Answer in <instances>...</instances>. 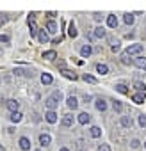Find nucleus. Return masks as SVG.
Instances as JSON below:
<instances>
[{
	"label": "nucleus",
	"mask_w": 146,
	"mask_h": 151,
	"mask_svg": "<svg viewBox=\"0 0 146 151\" xmlns=\"http://www.w3.org/2000/svg\"><path fill=\"white\" fill-rule=\"evenodd\" d=\"M66 105H68L69 109H73V110H75V109L79 107V100H77L75 96H73V94H71V96H68V100H66Z\"/></svg>",
	"instance_id": "4"
},
{
	"label": "nucleus",
	"mask_w": 146,
	"mask_h": 151,
	"mask_svg": "<svg viewBox=\"0 0 146 151\" xmlns=\"http://www.w3.org/2000/svg\"><path fill=\"white\" fill-rule=\"evenodd\" d=\"M89 121H91V116H89L87 112H80V114H79V123H80V124H87Z\"/></svg>",
	"instance_id": "9"
},
{
	"label": "nucleus",
	"mask_w": 146,
	"mask_h": 151,
	"mask_svg": "<svg viewBox=\"0 0 146 151\" xmlns=\"http://www.w3.org/2000/svg\"><path fill=\"white\" fill-rule=\"evenodd\" d=\"M96 71H98L100 75H107V73H109V66H107V64H96Z\"/></svg>",
	"instance_id": "24"
},
{
	"label": "nucleus",
	"mask_w": 146,
	"mask_h": 151,
	"mask_svg": "<svg viewBox=\"0 0 146 151\" xmlns=\"http://www.w3.org/2000/svg\"><path fill=\"white\" fill-rule=\"evenodd\" d=\"M46 30H48L50 34H55V32H57V23H55L53 20H48V22H46Z\"/></svg>",
	"instance_id": "14"
},
{
	"label": "nucleus",
	"mask_w": 146,
	"mask_h": 151,
	"mask_svg": "<svg viewBox=\"0 0 146 151\" xmlns=\"http://www.w3.org/2000/svg\"><path fill=\"white\" fill-rule=\"evenodd\" d=\"M84 101H86V103H87V101H91V96H89V94H86V96H84Z\"/></svg>",
	"instance_id": "41"
},
{
	"label": "nucleus",
	"mask_w": 146,
	"mask_h": 151,
	"mask_svg": "<svg viewBox=\"0 0 146 151\" xmlns=\"http://www.w3.org/2000/svg\"><path fill=\"white\" fill-rule=\"evenodd\" d=\"M95 37L103 39V37H105V29H103V27H96V29H95Z\"/></svg>",
	"instance_id": "23"
},
{
	"label": "nucleus",
	"mask_w": 146,
	"mask_h": 151,
	"mask_svg": "<svg viewBox=\"0 0 146 151\" xmlns=\"http://www.w3.org/2000/svg\"><path fill=\"white\" fill-rule=\"evenodd\" d=\"M52 98H53V100H55V101L59 103V101H61V98H62V94H61V91H53V94H52Z\"/></svg>",
	"instance_id": "33"
},
{
	"label": "nucleus",
	"mask_w": 146,
	"mask_h": 151,
	"mask_svg": "<svg viewBox=\"0 0 146 151\" xmlns=\"http://www.w3.org/2000/svg\"><path fill=\"white\" fill-rule=\"evenodd\" d=\"M116 91L121 93V94H128V89H126L125 84H118V86H116Z\"/></svg>",
	"instance_id": "29"
},
{
	"label": "nucleus",
	"mask_w": 146,
	"mask_h": 151,
	"mask_svg": "<svg viewBox=\"0 0 146 151\" xmlns=\"http://www.w3.org/2000/svg\"><path fill=\"white\" fill-rule=\"evenodd\" d=\"M139 124H141L142 128L146 126V116H144V114H141V116H139Z\"/></svg>",
	"instance_id": "34"
},
{
	"label": "nucleus",
	"mask_w": 146,
	"mask_h": 151,
	"mask_svg": "<svg viewBox=\"0 0 146 151\" xmlns=\"http://www.w3.org/2000/svg\"><path fill=\"white\" fill-rule=\"evenodd\" d=\"M134 22H135V18H134V14H132V13L125 14V23H126V25H134Z\"/></svg>",
	"instance_id": "28"
},
{
	"label": "nucleus",
	"mask_w": 146,
	"mask_h": 151,
	"mask_svg": "<svg viewBox=\"0 0 146 151\" xmlns=\"http://www.w3.org/2000/svg\"><path fill=\"white\" fill-rule=\"evenodd\" d=\"M93 53V48H91V45H84L82 48H80V55L82 57H89Z\"/></svg>",
	"instance_id": "15"
},
{
	"label": "nucleus",
	"mask_w": 146,
	"mask_h": 151,
	"mask_svg": "<svg viewBox=\"0 0 146 151\" xmlns=\"http://www.w3.org/2000/svg\"><path fill=\"white\" fill-rule=\"evenodd\" d=\"M43 59H46V60H53V59H57V52H55V50H48V52L43 53Z\"/></svg>",
	"instance_id": "20"
},
{
	"label": "nucleus",
	"mask_w": 146,
	"mask_h": 151,
	"mask_svg": "<svg viewBox=\"0 0 146 151\" xmlns=\"http://www.w3.org/2000/svg\"><path fill=\"white\" fill-rule=\"evenodd\" d=\"M112 107H114V110H116V112H121V110H123V103H121V101H118V100L112 103Z\"/></svg>",
	"instance_id": "31"
},
{
	"label": "nucleus",
	"mask_w": 146,
	"mask_h": 151,
	"mask_svg": "<svg viewBox=\"0 0 146 151\" xmlns=\"http://www.w3.org/2000/svg\"><path fill=\"white\" fill-rule=\"evenodd\" d=\"M98 151H111V146L109 144H100L98 146Z\"/></svg>",
	"instance_id": "35"
},
{
	"label": "nucleus",
	"mask_w": 146,
	"mask_h": 151,
	"mask_svg": "<svg viewBox=\"0 0 146 151\" xmlns=\"http://www.w3.org/2000/svg\"><path fill=\"white\" fill-rule=\"evenodd\" d=\"M130 146H132V147H134V149H137V147H139V146H141V142H139V140H137V139H134V140H132V142H130Z\"/></svg>",
	"instance_id": "36"
},
{
	"label": "nucleus",
	"mask_w": 146,
	"mask_h": 151,
	"mask_svg": "<svg viewBox=\"0 0 146 151\" xmlns=\"http://www.w3.org/2000/svg\"><path fill=\"white\" fill-rule=\"evenodd\" d=\"M22 119H23V116H22L20 112H13V114H11V121H13V123H20Z\"/></svg>",
	"instance_id": "27"
},
{
	"label": "nucleus",
	"mask_w": 146,
	"mask_h": 151,
	"mask_svg": "<svg viewBox=\"0 0 146 151\" xmlns=\"http://www.w3.org/2000/svg\"><path fill=\"white\" fill-rule=\"evenodd\" d=\"M121 62H123L125 66H128V64L132 62V59H128V55H126V53H121Z\"/></svg>",
	"instance_id": "32"
},
{
	"label": "nucleus",
	"mask_w": 146,
	"mask_h": 151,
	"mask_svg": "<svg viewBox=\"0 0 146 151\" xmlns=\"http://www.w3.org/2000/svg\"><path fill=\"white\" fill-rule=\"evenodd\" d=\"M41 82H43V86H50V84L53 82L52 75H50V73H43V75H41Z\"/></svg>",
	"instance_id": "12"
},
{
	"label": "nucleus",
	"mask_w": 146,
	"mask_h": 151,
	"mask_svg": "<svg viewBox=\"0 0 146 151\" xmlns=\"http://www.w3.org/2000/svg\"><path fill=\"white\" fill-rule=\"evenodd\" d=\"M89 133H91V137H93V139H98V137L102 135V130H100L98 126H91V130H89Z\"/></svg>",
	"instance_id": "25"
},
{
	"label": "nucleus",
	"mask_w": 146,
	"mask_h": 151,
	"mask_svg": "<svg viewBox=\"0 0 146 151\" xmlns=\"http://www.w3.org/2000/svg\"><path fill=\"white\" fill-rule=\"evenodd\" d=\"M107 25H109L111 29H116V27H118V18H116L114 14H109V16H107Z\"/></svg>",
	"instance_id": "13"
},
{
	"label": "nucleus",
	"mask_w": 146,
	"mask_h": 151,
	"mask_svg": "<svg viewBox=\"0 0 146 151\" xmlns=\"http://www.w3.org/2000/svg\"><path fill=\"white\" fill-rule=\"evenodd\" d=\"M45 117H46V121H48L50 124L57 123V114H55V112H52V110H48V112L45 114Z\"/></svg>",
	"instance_id": "16"
},
{
	"label": "nucleus",
	"mask_w": 146,
	"mask_h": 151,
	"mask_svg": "<svg viewBox=\"0 0 146 151\" xmlns=\"http://www.w3.org/2000/svg\"><path fill=\"white\" fill-rule=\"evenodd\" d=\"M119 123H121L123 128H132V124H134V121H132L130 116H123V117L119 119Z\"/></svg>",
	"instance_id": "6"
},
{
	"label": "nucleus",
	"mask_w": 146,
	"mask_h": 151,
	"mask_svg": "<svg viewBox=\"0 0 146 151\" xmlns=\"http://www.w3.org/2000/svg\"><path fill=\"white\" fill-rule=\"evenodd\" d=\"M62 77L68 78V80H77V78H79L77 75L73 73V71H69V69H62Z\"/></svg>",
	"instance_id": "11"
},
{
	"label": "nucleus",
	"mask_w": 146,
	"mask_h": 151,
	"mask_svg": "<svg viewBox=\"0 0 146 151\" xmlns=\"http://www.w3.org/2000/svg\"><path fill=\"white\" fill-rule=\"evenodd\" d=\"M7 109L11 110V112H18V107H20V101H16V100H7Z\"/></svg>",
	"instance_id": "7"
},
{
	"label": "nucleus",
	"mask_w": 146,
	"mask_h": 151,
	"mask_svg": "<svg viewBox=\"0 0 146 151\" xmlns=\"http://www.w3.org/2000/svg\"><path fill=\"white\" fill-rule=\"evenodd\" d=\"M0 41H2V43H9V36H0Z\"/></svg>",
	"instance_id": "38"
},
{
	"label": "nucleus",
	"mask_w": 146,
	"mask_h": 151,
	"mask_svg": "<svg viewBox=\"0 0 146 151\" xmlns=\"http://www.w3.org/2000/svg\"><path fill=\"white\" fill-rule=\"evenodd\" d=\"M82 78H84V82H89V84H96V78H95V77H91V75H87V73L84 75Z\"/></svg>",
	"instance_id": "30"
},
{
	"label": "nucleus",
	"mask_w": 146,
	"mask_h": 151,
	"mask_svg": "<svg viewBox=\"0 0 146 151\" xmlns=\"http://www.w3.org/2000/svg\"><path fill=\"white\" fill-rule=\"evenodd\" d=\"M144 100H146V93H135V94H132V101L137 103V105L144 103Z\"/></svg>",
	"instance_id": "3"
},
{
	"label": "nucleus",
	"mask_w": 146,
	"mask_h": 151,
	"mask_svg": "<svg viewBox=\"0 0 146 151\" xmlns=\"http://www.w3.org/2000/svg\"><path fill=\"white\" fill-rule=\"evenodd\" d=\"M59 151H69V149H68V147H61Z\"/></svg>",
	"instance_id": "42"
},
{
	"label": "nucleus",
	"mask_w": 146,
	"mask_h": 151,
	"mask_svg": "<svg viewBox=\"0 0 146 151\" xmlns=\"http://www.w3.org/2000/svg\"><path fill=\"white\" fill-rule=\"evenodd\" d=\"M141 52H142V45H132V46H128V48H126V52H125V53L130 57V55H137V53H141Z\"/></svg>",
	"instance_id": "1"
},
{
	"label": "nucleus",
	"mask_w": 146,
	"mask_h": 151,
	"mask_svg": "<svg viewBox=\"0 0 146 151\" xmlns=\"http://www.w3.org/2000/svg\"><path fill=\"white\" fill-rule=\"evenodd\" d=\"M96 109H98L100 112H105V110H107V103H105L103 98H98V100H96Z\"/></svg>",
	"instance_id": "21"
},
{
	"label": "nucleus",
	"mask_w": 146,
	"mask_h": 151,
	"mask_svg": "<svg viewBox=\"0 0 146 151\" xmlns=\"http://www.w3.org/2000/svg\"><path fill=\"white\" fill-rule=\"evenodd\" d=\"M102 18H103V16H102L100 13H95V20H96V22H102Z\"/></svg>",
	"instance_id": "39"
},
{
	"label": "nucleus",
	"mask_w": 146,
	"mask_h": 151,
	"mask_svg": "<svg viewBox=\"0 0 146 151\" xmlns=\"http://www.w3.org/2000/svg\"><path fill=\"white\" fill-rule=\"evenodd\" d=\"M132 62H134V66H135V68H139V69H146V57L139 55V57H135Z\"/></svg>",
	"instance_id": "2"
},
{
	"label": "nucleus",
	"mask_w": 146,
	"mask_h": 151,
	"mask_svg": "<svg viewBox=\"0 0 146 151\" xmlns=\"http://www.w3.org/2000/svg\"><path fill=\"white\" fill-rule=\"evenodd\" d=\"M144 147H146V140H144Z\"/></svg>",
	"instance_id": "44"
},
{
	"label": "nucleus",
	"mask_w": 146,
	"mask_h": 151,
	"mask_svg": "<svg viewBox=\"0 0 146 151\" xmlns=\"http://www.w3.org/2000/svg\"><path fill=\"white\" fill-rule=\"evenodd\" d=\"M6 23H7V18L0 14V25H6Z\"/></svg>",
	"instance_id": "37"
},
{
	"label": "nucleus",
	"mask_w": 146,
	"mask_h": 151,
	"mask_svg": "<svg viewBox=\"0 0 146 151\" xmlns=\"http://www.w3.org/2000/svg\"><path fill=\"white\" fill-rule=\"evenodd\" d=\"M68 36H69V37H73V39H75V37L79 36V32H77V27H75V23H73V22L69 23V29H68Z\"/></svg>",
	"instance_id": "18"
},
{
	"label": "nucleus",
	"mask_w": 146,
	"mask_h": 151,
	"mask_svg": "<svg viewBox=\"0 0 146 151\" xmlns=\"http://www.w3.org/2000/svg\"><path fill=\"white\" fill-rule=\"evenodd\" d=\"M134 87H135L139 93H146V86H144L141 80H135V82H134Z\"/></svg>",
	"instance_id": "26"
},
{
	"label": "nucleus",
	"mask_w": 146,
	"mask_h": 151,
	"mask_svg": "<svg viewBox=\"0 0 146 151\" xmlns=\"http://www.w3.org/2000/svg\"><path fill=\"white\" fill-rule=\"evenodd\" d=\"M50 142H52V137H50L48 133H41V135H39V144H41V146H48Z\"/></svg>",
	"instance_id": "10"
},
{
	"label": "nucleus",
	"mask_w": 146,
	"mask_h": 151,
	"mask_svg": "<svg viewBox=\"0 0 146 151\" xmlns=\"http://www.w3.org/2000/svg\"><path fill=\"white\" fill-rule=\"evenodd\" d=\"M38 39H39V43H43V45L50 41V37H48V34H46L45 30H39V32H38Z\"/></svg>",
	"instance_id": "19"
},
{
	"label": "nucleus",
	"mask_w": 146,
	"mask_h": 151,
	"mask_svg": "<svg viewBox=\"0 0 146 151\" xmlns=\"http://www.w3.org/2000/svg\"><path fill=\"white\" fill-rule=\"evenodd\" d=\"M0 151H6V149H4V146H2V144H0Z\"/></svg>",
	"instance_id": "43"
},
{
	"label": "nucleus",
	"mask_w": 146,
	"mask_h": 151,
	"mask_svg": "<svg viewBox=\"0 0 146 151\" xmlns=\"http://www.w3.org/2000/svg\"><path fill=\"white\" fill-rule=\"evenodd\" d=\"M45 105H46V109H48V110H52V112H55V109H57V105H59V103H57V101H55V100H53V98L50 96V98H46V101H45Z\"/></svg>",
	"instance_id": "5"
},
{
	"label": "nucleus",
	"mask_w": 146,
	"mask_h": 151,
	"mask_svg": "<svg viewBox=\"0 0 146 151\" xmlns=\"http://www.w3.org/2000/svg\"><path fill=\"white\" fill-rule=\"evenodd\" d=\"M29 29H30V36H38L39 29L36 27V22L34 20H29Z\"/></svg>",
	"instance_id": "22"
},
{
	"label": "nucleus",
	"mask_w": 146,
	"mask_h": 151,
	"mask_svg": "<svg viewBox=\"0 0 146 151\" xmlns=\"http://www.w3.org/2000/svg\"><path fill=\"white\" fill-rule=\"evenodd\" d=\"M61 123H62V126H73V114H64Z\"/></svg>",
	"instance_id": "8"
},
{
	"label": "nucleus",
	"mask_w": 146,
	"mask_h": 151,
	"mask_svg": "<svg viewBox=\"0 0 146 151\" xmlns=\"http://www.w3.org/2000/svg\"><path fill=\"white\" fill-rule=\"evenodd\" d=\"M20 147H22L23 151H29V149H30V140H29L27 137H22V139H20Z\"/></svg>",
	"instance_id": "17"
},
{
	"label": "nucleus",
	"mask_w": 146,
	"mask_h": 151,
	"mask_svg": "<svg viewBox=\"0 0 146 151\" xmlns=\"http://www.w3.org/2000/svg\"><path fill=\"white\" fill-rule=\"evenodd\" d=\"M61 41H62V36H59V37H55V39H53V41H52V43H53V45H59V43H61Z\"/></svg>",
	"instance_id": "40"
}]
</instances>
